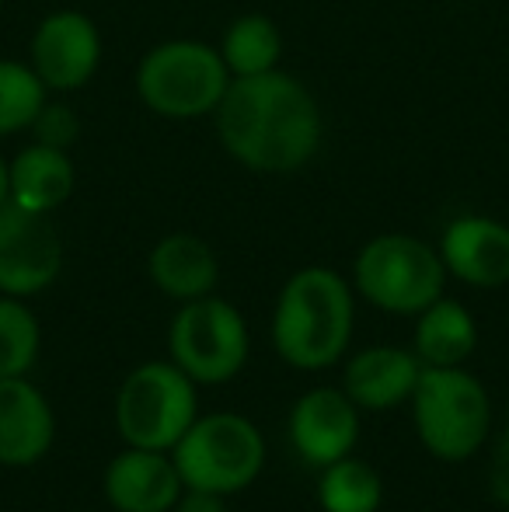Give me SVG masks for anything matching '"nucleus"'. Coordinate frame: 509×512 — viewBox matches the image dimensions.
Listing matches in <instances>:
<instances>
[{"mask_svg": "<svg viewBox=\"0 0 509 512\" xmlns=\"http://www.w3.org/2000/svg\"><path fill=\"white\" fill-rule=\"evenodd\" d=\"M220 147L258 175H293L321 147L325 119L318 98L286 70L231 77L217 112Z\"/></svg>", "mask_w": 509, "mask_h": 512, "instance_id": "1", "label": "nucleus"}, {"mask_svg": "<svg viewBox=\"0 0 509 512\" xmlns=\"http://www.w3.org/2000/svg\"><path fill=\"white\" fill-rule=\"evenodd\" d=\"M353 290L335 269L311 265L283 283L272 310V345L293 370H328L353 338Z\"/></svg>", "mask_w": 509, "mask_h": 512, "instance_id": "2", "label": "nucleus"}, {"mask_svg": "<svg viewBox=\"0 0 509 512\" xmlns=\"http://www.w3.org/2000/svg\"><path fill=\"white\" fill-rule=\"evenodd\" d=\"M419 443L440 460H468L492 429L489 391L464 366H422L412 391Z\"/></svg>", "mask_w": 509, "mask_h": 512, "instance_id": "3", "label": "nucleus"}, {"mask_svg": "<svg viewBox=\"0 0 509 512\" xmlns=\"http://www.w3.org/2000/svg\"><path fill=\"white\" fill-rule=\"evenodd\" d=\"M136 95L161 119H199L213 115L231 84L220 49L196 39H168L143 53L136 63Z\"/></svg>", "mask_w": 509, "mask_h": 512, "instance_id": "4", "label": "nucleus"}, {"mask_svg": "<svg viewBox=\"0 0 509 512\" xmlns=\"http://www.w3.org/2000/svg\"><path fill=\"white\" fill-rule=\"evenodd\" d=\"M353 283L367 304L387 314L415 317L443 297L447 265L440 248L412 234H377L353 262Z\"/></svg>", "mask_w": 509, "mask_h": 512, "instance_id": "5", "label": "nucleus"}, {"mask_svg": "<svg viewBox=\"0 0 509 512\" xmlns=\"http://www.w3.org/2000/svg\"><path fill=\"white\" fill-rule=\"evenodd\" d=\"M185 488L234 495L245 492L265 467V439L258 425L234 411L199 415L171 450Z\"/></svg>", "mask_w": 509, "mask_h": 512, "instance_id": "6", "label": "nucleus"}, {"mask_svg": "<svg viewBox=\"0 0 509 512\" xmlns=\"http://www.w3.org/2000/svg\"><path fill=\"white\" fill-rule=\"evenodd\" d=\"M196 387V380L171 359L136 366L116 394V429L123 443L140 450H175V443L199 418Z\"/></svg>", "mask_w": 509, "mask_h": 512, "instance_id": "7", "label": "nucleus"}, {"mask_svg": "<svg viewBox=\"0 0 509 512\" xmlns=\"http://www.w3.org/2000/svg\"><path fill=\"white\" fill-rule=\"evenodd\" d=\"M171 363L199 387L227 384L248 363V324L241 310L220 297H199L178 307L168 331Z\"/></svg>", "mask_w": 509, "mask_h": 512, "instance_id": "8", "label": "nucleus"}, {"mask_svg": "<svg viewBox=\"0 0 509 512\" xmlns=\"http://www.w3.org/2000/svg\"><path fill=\"white\" fill-rule=\"evenodd\" d=\"M63 272V241L49 213H32L18 203L0 206V293L35 297Z\"/></svg>", "mask_w": 509, "mask_h": 512, "instance_id": "9", "label": "nucleus"}, {"mask_svg": "<svg viewBox=\"0 0 509 512\" xmlns=\"http://www.w3.org/2000/svg\"><path fill=\"white\" fill-rule=\"evenodd\" d=\"M28 63L49 91H81L102 67V32L84 11H53L32 32Z\"/></svg>", "mask_w": 509, "mask_h": 512, "instance_id": "10", "label": "nucleus"}, {"mask_svg": "<svg viewBox=\"0 0 509 512\" xmlns=\"http://www.w3.org/2000/svg\"><path fill=\"white\" fill-rule=\"evenodd\" d=\"M360 439V408L339 387H311L290 408V443L307 467L335 464L349 457Z\"/></svg>", "mask_w": 509, "mask_h": 512, "instance_id": "11", "label": "nucleus"}, {"mask_svg": "<svg viewBox=\"0 0 509 512\" xmlns=\"http://www.w3.org/2000/svg\"><path fill=\"white\" fill-rule=\"evenodd\" d=\"M440 258L447 276L475 290H499L509 283V227L478 213L457 216L443 227Z\"/></svg>", "mask_w": 509, "mask_h": 512, "instance_id": "12", "label": "nucleus"}, {"mask_svg": "<svg viewBox=\"0 0 509 512\" xmlns=\"http://www.w3.org/2000/svg\"><path fill=\"white\" fill-rule=\"evenodd\" d=\"M182 474L168 450L126 446L109 460L102 492L116 512H171L182 495Z\"/></svg>", "mask_w": 509, "mask_h": 512, "instance_id": "13", "label": "nucleus"}, {"mask_svg": "<svg viewBox=\"0 0 509 512\" xmlns=\"http://www.w3.org/2000/svg\"><path fill=\"white\" fill-rule=\"evenodd\" d=\"M56 439L46 394L25 377H0V464L32 467Z\"/></svg>", "mask_w": 509, "mask_h": 512, "instance_id": "14", "label": "nucleus"}, {"mask_svg": "<svg viewBox=\"0 0 509 512\" xmlns=\"http://www.w3.org/2000/svg\"><path fill=\"white\" fill-rule=\"evenodd\" d=\"M422 359L398 345H370L356 352L342 370V391L360 411H387L401 401H412L419 384Z\"/></svg>", "mask_w": 509, "mask_h": 512, "instance_id": "15", "label": "nucleus"}, {"mask_svg": "<svg viewBox=\"0 0 509 512\" xmlns=\"http://www.w3.org/2000/svg\"><path fill=\"white\" fill-rule=\"evenodd\" d=\"M147 272L164 297L189 304L210 297L220 283V262L213 248L196 234H168L150 248Z\"/></svg>", "mask_w": 509, "mask_h": 512, "instance_id": "16", "label": "nucleus"}, {"mask_svg": "<svg viewBox=\"0 0 509 512\" xmlns=\"http://www.w3.org/2000/svg\"><path fill=\"white\" fill-rule=\"evenodd\" d=\"M7 164H11V203L32 209V213H56L74 196L77 171L67 150L28 143Z\"/></svg>", "mask_w": 509, "mask_h": 512, "instance_id": "17", "label": "nucleus"}, {"mask_svg": "<svg viewBox=\"0 0 509 512\" xmlns=\"http://www.w3.org/2000/svg\"><path fill=\"white\" fill-rule=\"evenodd\" d=\"M478 349V324L461 300L440 297L415 314L412 352L422 366H464Z\"/></svg>", "mask_w": 509, "mask_h": 512, "instance_id": "18", "label": "nucleus"}, {"mask_svg": "<svg viewBox=\"0 0 509 512\" xmlns=\"http://www.w3.org/2000/svg\"><path fill=\"white\" fill-rule=\"evenodd\" d=\"M217 49L231 77L269 74V70H279V60H283V32L265 14H241L224 28Z\"/></svg>", "mask_w": 509, "mask_h": 512, "instance_id": "19", "label": "nucleus"}, {"mask_svg": "<svg viewBox=\"0 0 509 512\" xmlns=\"http://www.w3.org/2000/svg\"><path fill=\"white\" fill-rule=\"evenodd\" d=\"M384 502V481L367 460L342 457L321 467L318 506L321 512H377Z\"/></svg>", "mask_w": 509, "mask_h": 512, "instance_id": "20", "label": "nucleus"}, {"mask_svg": "<svg viewBox=\"0 0 509 512\" xmlns=\"http://www.w3.org/2000/svg\"><path fill=\"white\" fill-rule=\"evenodd\" d=\"M46 102L49 88L39 81L32 63L0 60V140L32 129Z\"/></svg>", "mask_w": 509, "mask_h": 512, "instance_id": "21", "label": "nucleus"}, {"mask_svg": "<svg viewBox=\"0 0 509 512\" xmlns=\"http://www.w3.org/2000/svg\"><path fill=\"white\" fill-rule=\"evenodd\" d=\"M39 317L21 297L0 293V377H25L39 359Z\"/></svg>", "mask_w": 509, "mask_h": 512, "instance_id": "22", "label": "nucleus"}, {"mask_svg": "<svg viewBox=\"0 0 509 512\" xmlns=\"http://www.w3.org/2000/svg\"><path fill=\"white\" fill-rule=\"evenodd\" d=\"M35 143H46L56 150H70L81 136V119L67 102H46L39 112V119L32 122Z\"/></svg>", "mask_w": 509, "mask_h": 512, "instance_id": "23", "label": "nucleus"}, {"mask_svg": "<svg viewBox=\"0 0 509 512\" xmlns=\"http://www.w3.org/2000/svg\"><path fill=\"white\" fill-rule=\"evenodd\" d=\"M489 492L499 506L509 509V429L496 439V450H492L489 464Z\"/></svg>", "mask_w": 509, "mask_h": 512, "instance_id": "24", "label": "nucleus"}, {"mask_svg": "<svg viewBox=\"0 0 509 512\" xmlns=\"http://www.w3.org/2000/svg\"><path fill=\"white\" fill-rule=\"evenodd\" d=\"M171 512H227V495L203 492V488H182Z\"/></svg>", "mask_w": 509, "mask_h": 512, "instance_id": "25", "label": "nucleus"}, {"mask_svg": "<svg viewBox=\"0 0 509 512\" xmlns=\"http://www.w3.org/2000/svg\"><path fill=\"white\" fill-rule=\"evenodd\" d=\"M4 203H11V164L0 154V206Z\"/></svg>", "mask_w": 509, "mask_h": 512, "instance_id": "26", "label": "nucleus"}, {"mask_svg": "<svg viewBox=\"0 0 509 512\" xmlns=\"http://www.w3.org/2000/svg\"><path fill=\"white\" fill-rule=\"evenodd\" d=\"M0 7H4V0H0Z\"/></svg>", "mask_w": 509, "mask_h": 512, "instance_id": "27", "label": "nucleus"}]
</instances>
